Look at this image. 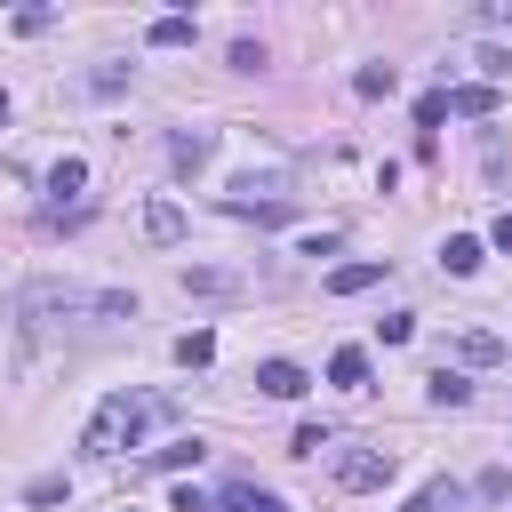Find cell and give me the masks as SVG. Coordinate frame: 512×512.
Instances as JSON below:
<instances>
[{"instance_id":"6da1fadb","label":"cell","mask_w":512,"mask_h":512,"mask_svg":"<svg viewBox=\"0 0 512 512\" xmlns=\"http://www.w3.org/2000/svg\"><path fill=\"white\" fill-rule=\"evenodd\" d=\"M160 416H168V400H152V392H112V400L88 416L80 448H88V456H120V448H136L144 424H160Z\"/></svg>"},{"instance_id":"7a4b0ae2","label":"cell","mask_w":512,"mask_h":512,"mask_svg":"<svg viewBox=\"0 0 512 512\" xmlns=\"http://www.w3.org/2000/svg\"><path fill=\"white\" fill-rule=\"evenodd\" d=\"M336 480H344V488H384V480H392V448H352V456L336 464Z\"/></svg>"},{"instance_id":"3957f363","label":"cell","mask_w":512,"mask_h":512,"mask_svg":"<svg viewBox=\"0 0 512 512\" xmlns=\"http://www.w3.org/2000/svg\"><path fill=\"white\" fill-rule=\"evenodd\" d=\"M216 512H288L272 488H256V480H232L224 496H216Z\"/></svg>"},{"instance_id":"277c9868","label":"cell","mask_w":512,"mask_h":512,"mask_svg":"<svg viewBox=\"0 0 512 512\" xmlns=\"http://www.w3.org/2000/svg\"><path fill=\"white\" fill-rule=\"evenodd\" d=\"M80 184H88V160H80V152H64V160L48 168V192H56V208H64V200H72ZM72 208H80V200H72Z\"/></svg>"},{"instance_id":"5b68a950","label":"cell","mask_w":512,"mask_h":512,"mask_svg":"<svg viewBox=\"0 0 512 512\" xmlns=\"http://www.w3.org/2000/svg\"><path fill=\"white\" fill-rule=\"evenodd\" d=\"M376 280H384V264H336L328 272V296H368Z\"/></svg>"},{"instance_id":"8992f818","label":"cell","mask_w":512,"mask_h":512,"mask_svg":"<svg viewBox=\"0 0 512 512\" xmlns=\"http://www.w3.org/2000/svg\"><path fill=\"white\" fill-rule=\"evenodd\" d=\"M184 288H192V296H240V272H216V264H184Z\"/></svg>"},{"instance_id":"52a82bcc","label":"cell","mask_w":512,"mask_h":512,"mask_svg":"<svg viewBox=\"0 0 512 512\" xmlns=\"http://www.w3.org/2000/svg\"><path fill=\"white\" fill-rule=\"evenodd\" d=\"M256 384H264L272 400H296V392H304V368H296V360H264V368H256Z\"/></svg>"},{"instance_id":"ba28073f","label":"cell","mask_w":512,"mask_h":512,"mask_svg":"<svg viewBox=\"0 0 512 512\" xmlns=\"http://www.w3.org/2000/svg\"><path fill=\"white\" fill-rule=\"evenodd\" d=\"M424 392H432V408H464V400H472V376H456V368H432V376H424Z\"/></svg>"},{"instance_id":"9c48e42d","label":"cell","mask_w":512,"mask_h":512,"mask_svg":"<svg viewBox=\"0 0 512 512\" xmlns=\"http://www.w3.org/2000/svg\"><path fill=\"white\" fill-rule=\"evenodd\" d=\"M208 152H216V136H208V128H192V136H176V144H168V160H176L184 176H192V168H200Z\"/></svg>"},{"instance_id":"30bf717a","label":"cell","mask_w":512,"mask_h":512,"mask_svg":"<svg viewBox=\"0 0 512 512\" xmlns=\"http://www.w3.org/2000/svg\"><path fill=\"white\" fill-rule=\"evenodd\" d=\"M144 240H160V248H168V240H184V216H176L168 200H152V208H144Z\"/></svg>"},{"instance_id":"8fae6325","label":"cell","mask_w":512,"mask_h":512,"mask_svg":"<svg viewBox=\"0 0 512 512\" xmlns=\"http://www.w3.org/2000/svg\"><path fill=\"white\" fill-rule=\"evenodd\" d=\"M440 264H448L456 280H464V272H480V240H472V232H448V248H440Z\"/></svg>"},{"instance_id":"7c38bea8","label":"cell","mask_w":512,"mask_h":512,"mask_svg":"<svg viewBox=\"0 0 512 512\" xmlns=\"http://www.w3.org/2000/svg\"><path fill=\"white\" fill-rule=\"evenodd\" d=\"M328 384H368V352H360V344L328 352Z\"/></svg>"},{"instance_id":"4fadbf2b","label":"cell","mask_w":512,"mask_h":512,"mask_svg":"<svg viewBox=\"0 0 512 512\" xmlns=\"http://www.w3.org/2000/svg\"><path fill=\"white\" fill-rule=\"evenodd\" d=\"M448 112L480 120V112H496V88H488V80H480V88H448Z\"/></svg>"},{"instance_id":"5bb4252c","label":"cell","mask_w":512,"mask_h":512,"mask_svg":"<svg viewBox=\"0 0 512 512\" xmlns=\"http://www.w3.org/2000/svg\"><path fill=\"white\" fill-rule=\"evenodd\" d=\"M208 360H216V336H208V328L176 336V368H208Z\"/></svg>"},{"instance_id":"9a60e30c","label":"cell","mask_w":512,"mask_h":512,"mask_svg":"<svg viewBox=\"0 0 512 512\" xmlns=\"http://www.w3.org/2000/svg\"><path fill=\"white\" fill-rule=\"evenodd\" d=\"M408 512H464V488H456V480H432V488H424Z\"/></svg>"},{"instance_id":"2e32d148","label":"cell","mask_w":512,"mask_h":512,"mask_svg":"<svg viewBox=\"0 0 512 512\" xmlns=\"http://www.w3.org/2000/svg\"><path fill=\"white\" fill-rule=\"evenodd\" d=\"M152 48H192V16H152Z\"/></svg>"},{"instance_id":"e0dca14e","label":"cell","mask_w":512,"mask_h":512,"mask_svg":"<svg viewBox=\"0 0 512 512\" xmlns=\"http://www.w3.org/2000/svg\"><path fill=\"white\" fill-rule=\"evenodd\" d=\"M200 456H208L200 440H168V448H152V464H160V472H184V464H200Z\"/></svg>"},{"instance_id":"ac0fdd59","label":"cell","mask_w":512,"mask_h":512,"mask_svg":"<svg viewBox=\"0 0 512 512\" xmlns=\"http://www.w3.org/2000/svg\"><path fill=\"white\" fill-rule=\"evenodd\" d=\"M352 88H360V96H392V64H360Z\"/></svg>"},{"instance_id":"d6986e66","label":"cell","mask_w":512,"mask_h":512,"mask_svg":"<svg viewBox=\"0 0 512 512\" xmlns=\"http://www.w3.org/2000/svg\"><path fill=\"white\" fill-rule=\"evenodd\" d=\"M232 216H256V224H288V216H296V200H248V208H232Z\"/></svg>"},{"instance_id":"ffe728a7","label":"cell","mask_w":512,"mask_h":512,"mask_svg":"<svg viewBox=\"0 0 512 512\" xmlns=\"http://www.w3.org/2000/svg\"><path fill=\"white\" fill-rule=\"evenodd\" d=\"M440 120H448V88H432V96H424V104H416V128H424V136H432V128H440Z\"/></svg>"},{"instance_id":"44dd1931","label":"cell","mask_w":512,"mask_h":512,"mask_svg":"<svg viewBox=\"0 0 512 512\" xmlns=\"http://www.w3.org/2000/svg\"><path fill=\"white\" fill-rule=\"evenodd\" d=\"M464 360H504V344L488 328H464Z\"/></svg>"},{"instance_id":"7402d4cb","label":"cell","mask_w":512,"mask_h":512,"mask_svg":"<svg viewBox=\"0 0 512 512\" xmlns=\"http://www.w3.org/2000/svg\"><path fill=\"white\" fill-rule=\"evenodd\" d=\"M376 336H384V344H408V336H416V312H392V320H376Z\"/></svg>"},{"instance_id":"603a6c76","label":"cell","mask_w":512,"mask_h":512,"mask_svg":"<svg viewBox=\"0 0 512 512\" xmlns=\"http://www.w3.org/2000/svg\"><path fill=\"white\" fill-rule=\"evenodd\" d=\"M320 448H328V424H304V432L288 440V456H320Z\"/></svg>"},{"instance_id":"cb8c5ba5","label":"cell","mask_w":512,"mask_h":512,"mask_svg":"<svg viewBox=\"0 0 512 512\" xmlns=\"http://www.w3.org/2000/svg\"><path fill=\"white\" fill-rule=\"evenodd\" d=\"M472 64H480V72H488V80H504V72H512V48H480V56H472Z\"/></svg>"},{"instance_id":"d4e9b609","label":"cell","mask_w":512,"mask_h":512,"mask_svg":"<svg viewBox=\"0 0 512 512\" xmlns=\"http://www.w3.org/2000/svg\"><path fill=\"white\" fill-rule=\"evenodd\" d=\"M488 240H496V248H504V256H512V208H504V216H496V224H488Z\"/></svg>"}]
</instances>
